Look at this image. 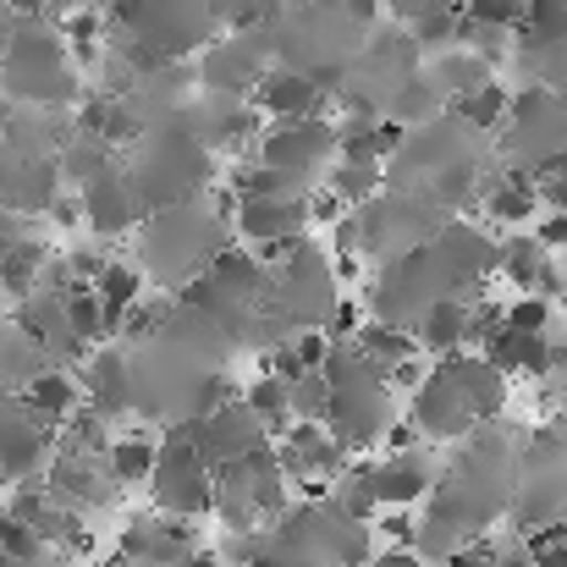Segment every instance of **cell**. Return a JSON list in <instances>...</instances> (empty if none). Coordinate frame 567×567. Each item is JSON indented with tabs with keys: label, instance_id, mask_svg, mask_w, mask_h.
Masks as SVG:
<instances>
[{
	"label": "cell",
	"instance_id": "obj_6",
	"mask_svg": "<svg viewBox=\"0 0 567 567\" xmlns=\"http://www.w3.org/2000/svg\"><path fill=\"white\" fill-rule=\"evenodd\" d=\"M254 100H259V111L276 116V122H303V116H320L326 89H320L303 66H281V72H259Z\"/></svg>",
	"mask_w": 567,
	"mask_h": 567
},
{
	"label": "cell",
	"instance_id": "obj_1",
	"mask_svg": "<svg viewBox=\"0 0 567 567\" xmlns=\"http://www.w3.org/2000/svg\"><path fill=\"white\" fill-rule=\"evenodd\" d=\"M0 44H6V55H0V89L11 100H28V105H61V100H72V72H66V55H61V39L55 33L17 28Z\"/></svg>",
	"mask_w": 567,
	"mask_h": 567
},
{
	"label": "cell",
	"instance_id": "obj_7",
	"mask_svg": "<svg viewBox=\"0 0 567 567\" xmlns=\"http://www.w3.org/2000/svg\"><path fill=\"white\" fill-rule=\"evenodd\" d=\"M413 424H419L424 441H457V435L474 430V413L463 408V396L441 375H424L413 385Z\"/></svg>",
	"mask_w": 567,
	"mask_h": 567
},
{
	"label": "cell",
	"instance_id": "obj_8",
	"mask_svg": "<svg viewBox=\"0 0 567 567\" xmlns=\"http://www.w3.org/2000/svg\"><path fill=\"white\" fill-rule=\"evenodd\" d=\"M309 220V204L292 193H259V198H237V226L248 243H276V237H298V226Z\"/></svg>",
	"mask_w": 567,
	"mask_h": 567
},
{
	"label": "cell",
	"instance_id": "obj_27",
	"mask_svg": "<svg viewBox=\"0 0 567 567\" xmlns=\"http://www.w3.org/2000/svg\"><path fill=\"white\" fill-rule=\"evenodd\" d=\"M375 518H380V535H385L391 546H413V529H419V524H413V518H408L402 507H391V513H375Z\"/></svg>",
	"mask_w": 567,
	"mask_h": 567
},
{
	"label": "cell",
	"instance_id": "obj_25",
	"mask_svg": "<svg viewBox=\"0 0 567 567\" xmlns=\"http://www.w3.org/2000/svg\"><path fill=\"white\" fill-rule=\"evenodd\" d=\"M61 39H66V44H78V50H89V44L100 39V11H66Z\"/></svg>",
	"mask_w": 567,
	"mask_h": 567
},
{
	"label": "cell",
	"instance_id": "obj_23",
	"mask_svg": "<svg viewBox=\"0 0 567 567\" xmlns=\"http://www.w3.org/2000/svg\"><path fill=\"white\" fill-rule=\"evenodd\" d=\"M502 326L546 337V326H551V303H546V298H518V303H507V309H502Z\"/></svg>",
	"mask_w": 567,
	"mask_h": 567
},
{
	"label": "cell",
	"instance_id": "obj_12",
	"mask_svg": "<svg viewBox=\"0 0 567 567\" xmlns=\"http://www.w3.org/2000/svg\"><path fill=\"white\" fill-rule=\"evenodd\" d=\"M424 353H452V348H463L468 342V298H457V292H441L435 303H424L419 309V337H413Z\"/></svg>",
	"mask_w": 567,
	"mask_h": 567
},
{
	"label": "cell",
	"instance_id": "obj_34",
	"mask_svg": "<svg viewBox=\"0 0 567 567\" xmlns=\"http://www.w3.org/2000/svg\"><path fill=\"white\" fill-rule=\"evenodd\" d=\"M491 563L496 567H535V557H529V551H496Z\"/></svg>",
	"mask_w": 567,
	"mask_h": 567
},
{
	"label": "cell",
	"instance_id": "obj_33",
	"mask_svg": "<svg viewBox=\"0 0 567 567\" xmlns=\"http://www.w3.org/2000/svg\"><path fill=\"white\" fill-rule=\"evenodd\" d=\"M248 567H309V563H292V551H281V546H276V551H254Z\"/></svg>",
	"mask_w": 567,
	"mask_h": 567
},
{
	"label": "cell",
	"instance_id": "obj_28",
	"mask_svg": "<svg viewBox=\"0 0 567 567\" xmlns=\"http://www.w3.org/2000/svg\"><path fill=\"white\" fill-rule=\"evenodd\" d=\"M292 353H298V364H303V370H320V364H326V353H331V342H326L320 331H303V337L292 342Z\"/></svg>",
	"mask_w": 567,
	"mask_h": 567
},
{
	"label": "cell",
	"instance_id": "obj_4",
	"mask_svg": "<svg viewBox=\"0 0 567 567\" xmlns=\"http://www.w3.org/2000/svg\"><path fill=\"white\" fill-rule=\"evenodd\" d=\"M435 375L463 396V408H468L474 419H491V413H502V402H507V375L491 370L480 353H457V348H452V353H441Z\"/></svg>",
	"mask_w": 567,
	"mask_h": 567
},
{
	"label": "cell",
	"instance_id": "obj_5",
	"mask_svg": "<svg viewBox=\"0 0 567 567\" xmlns=\"http://www.w3.org/2000/svg\"><path fill=\"white\" fill-rule=\"evenodd\" d=\"M78 209H83V220H89L100 237H116V231H127V226L144 215V204H138L133 183H127L116 166H105V172H94V177L83 183Z\"/></svg>",
	"mask_w": 567,
	"mask_h": 567
},
{
	"label": "cell",
	"instance_id": "obj_10",
	"mask_svg": "<svg viewBox=\"0 0 567 567\" xmlns=\"http://www.w3.org/2000/svg\"><path fill=\"white\" fill-rule=\"evenodd\" d=\"M370 485H375L380 507H413L430 491V457L413 452V446H402V452L370 463Z\"/></svg>",
	"mask_w": 567,
	"mask_h": 567
},
{
	"label": "cell",
	"instance_id": "obj_11",
	"mask_svg": "<svg viewBox=\"0 0 567 567\" xmlns=\"http://www.w3.org/2000/svg\"><path fill=\"white\" fill-rule=\"evenodd\" d=\"M485 364L502 370V375H551V342L535 337V331H513V326H496L485 342H480Z\"/></svg>",
	"mask_w": 567,
	"mask_h": 567
},
{
	"label": "cell",
	"instance_id": "obj_37",
	"mask_svg": "<svg viewBox=\"0 0 567 567\" xmlns=\"http://www.w3.org/2000/svg\"><path fill=\"white\" fill-rule=\"evenodd\" d=\"M309 567H326V563H309Z\"/></svg>",
	"mask_w": 567,
	"mask_h": 567
},
{
	"label": "cell",
	"instance_id": "obj_24",
	"mask_svg": "<svg viewBox=\"0 0 567 567\" xmlns=\"http://www.w3.org/2000/svg\"><path fill=\"white\" fill-rule=\"evenodd\" d=\"M529 0H468V17L474 22H491V28H513L524 17Z\"/></svg>",
	"mask_w": 567,
	"mask_h": 567
},
{
	"label": "cell",
	"instance_id": "obj_19",
	"mask_svg": "<svg viewBox=\"0 0 567 567\" xmlns=\"http://www.w3.org/2000/svg\"><path fill=\"white\" fill-rule=\"evenodd\" d=\"M496 265H502L518 287L551 281V270H546V248H540L535 237H513V243H502V248H496Z\"/></svg>",
	"mask_w": 567,
	"mask_h": 567
},
{
	"label": "cell",
	"instance_id": "obj_15",
	"mask_svg": "<svg viewBox=\"0 0 567 567\" xmlns=\"http://www.w3.org/2000/svg\"><path fill=\"white\" fill-rule=\"evenodd\" d=\"M359 342H353V353H364L375 370H385V364H396V359H413L419 353V342L396 326V320H375V326H359L353 331Z\"/></svg>",
	"mask_w": 567,
	"mask_h": 567
},
{
	"label": "cell",
	"instance_id": "obj_26",
	"mask_svg": "<svg viewBox=\"0 0 567 567\" xmlns=\"http://www.w3.org/2000/svg\"><path fill=\"white\" fill-rule=\"evenodd\" d=\"M259 11H265V0H209V17H226L231 28L259 22Z\"/></svg>",
	"mask_w": 567,
	"mask_h": 567
},
{
	"label": "cell",
	"instance_id": "obj_17",
	"mask_svg": "<svg viewBox=\"0 0 567 567\" xmlns=\"http://www.w3.org/2000/svg\"><path fill=\"white\" fill-rule=\"evenodd\" d=\"M150 468H155V441L144 435H122L105 446V474L116 485H150Z\"/></svg>",
	"mask_w": 567,
	"mask_h": 567
},
{
	"label": "cell",
	"instance_id": "obj_16",
	"mask_svg": "<svg viewBox=\"0 0 567 567\" xmlns=\"http://www.w3.org/2000/svg\"><path fill=\"white\" fill-rule=\"evenodd\" d=\"M513 28H518V44H524V50L557 44V39H567V0H529Z\"/></svg>",
	"mask_w": 567,
	"mask_h": 567
},
{
	"label": "cell",
	"instance_id": "obj_14",
	"mask_svg": "<svg viewBox=\"0 0 567 567\" xmlns=\"http://www.w3.org/2000/svg\"><path fill=\"white\" fill-rule=\"evenodd\" d=\"M452 116H457L463 127H474V133H491V127L507 116V89L485 78V83H474V89L452 94Z\"/></svg>",
	"mask_w": 567,
	"mask_h": 567
},
{
	"label": "cell",
	"instance_id": "obj_13",
	"mask_svg": "<svg viewBox=\"0 0 567 567\" xmlns=\"http://www.w3.org/2000/svg\"><path fill=\"white\" fill-rule=\"evenodd\" d=\"M89 396H94V413H122L127 402H133V364H127V353H116V348H105L100 359H94V370H89Z\"/></svg>",
	"mask_w": 567,
	"mask_h": 567
},
{
	"label": "cell",
	"instance_id": "obj_21",
	"mask_svg": "<svg viewBox=\"0 0 567 567\" xmlns=\"http://www.w3.org/2000/svg\"><path fill=\"white\" fill-rule=\"evenodd\" d=\"M243 402L259 413L265 435H270V430H281V424L292 419V408H287V380H276V375H259L254 385H248V396H243Z\"/></svg>",
	"mask_w": 567,
	"mask_h": 567
},
{
	"label": "cell",
	"instance_id": "obj_29",
	"mask_svg": "<svg viewBox=\"0 0 567 567\" xmlns=\"http://www.w3.org/2000/svg\"><path fill=\"white\" fill-rule=\"evenodd\" d=\"M529 557H535V567H567V540L535 535V540H529Z\"/></svg>",
	"mask_w": 567,
	"mask_h": 567
},
{
	"label": "cell",
	"instance_id": "obj_20",
	"mask_svg": "<svg viewBox=\"0 0 567 567\" xmlns=\"http://www.w3.org/2000/svg\"><path fill=\"white\" fill-rule=\"evenodd\" d=\"M485 78H491V61L457 44L452 55H441V61H435V78H430V83H435V89H446V94H463V89H474V83H485Z\"/></svg>",
	"mask_w": 567,
	"mask_h": 567
},
{
	"label": "cell",
	"instance_id": "obj_22",
	"mask_svg": "<svg viewBox=\"0 0 567 567\" xmlns=\"http://www.w3.org/2000/svg\"><path fill=\"white\" fill-rule=\"evenodd\" d=\"M435 94H441V89H435L430 78H408V83H402V89L391 94L385 116H391V122H419V116H424V111L435 105Z\"/></svg>",
	"mask_w": 567,
	"mask_h": 567
},
{
	"label": "cell",
	"instance_id": "obj_31",
	"mask_svg": "<svg viewBox=\"0 0 567 567\" xmlns=\"http://www.w3.org/2000/svg\"><path fill=\"white\" fill-rule=\"evenodd\" d=\"M408 22H419V17H435V11H452V0H391Z\"/></svg>",
	"mask_w": 567,
	"mask_h": 567
},
{
	"label": "cell",
	"instance_id": "obj_35",
	"mask_svg": "<svg viewBox=\"0 0 567 567\" xmlns=\"http://www.w3.org/2000/svg\"><path fill=\"white\" fill-rule=\"evenodd\" d=\"M188 567H220V563H215V557H204V551H193Z\"/></svg>",
	"mask_w": 567,
	"mask_h": 567
},
{
	"label": "cell",
	"instance_id": "obj_36",
	"mask_svg": "<svg viewBox=\"0 0 567 567\" xmlns=\"http://www.w3.org/2000/svg\"><path fill=\"white\" fill-rule=\"evenodd\" d=\"M563 309H567V292H563Z\"/></svg>",
	"mask_w": 567,
	"mask_h": 567
},
{
	"label": "cell",
	"instance_id": "obj_30",
	"mask_svg": "<svg viewBox=\"0 0 567 567\" xmlns=\"http://www.w3.org/2000/svg\"><path fill=\"white\" fill-rule=\"evenodd\" d=\"M535 243H540L546 254H551V248L567 254V209H557V215H546V220H540V237H535Z\"/></svg>",
	"mask_w": 567,
	"mask_h": 567
},
{
	"label": "cell",
	"instance_id": "obj_18",
	"mask_svg": "<svg viewBox=\"0 0 567 567\" xmlns=\"http://www.w3.org/2000/svg\"><path fill=\"white\" fill-rule=\"evenodd\" d=\"M535 204H540V193H535L529 177H502L496 188L485 193V209H491V220H502V226L529 220V215H535Z\"/></svg>",
	"mask_w": 567,
	"mask_h": 567
},
{
	"label": "cell",
	"instance_id": "obj_9",
	"mask_svg": "<svg viewBox=\"0 0 567 567\" xmlns=\"http://www.w3.org/2000/svg\"><path fill=\"white\" fill-rule=\"evenodd\" d=\"M44 424L17 402V396H0V480H17V474H28L33 463H39V452H44Z\"/></svg>",
	"mask_w": 567,
	"mask_h": 567
},
{
	"label": "cell",
	"instance_id": "obj_32",
	"mask_svg": "<svg viewBox=\"0 0 567 567\" xmlns=\"http://www.w3.org/2000/svg\"><path fill=\"white\" fill-rule=\"evenodd\" d=\"M370 567H424V557H419L413 546H391V551L370 557Z\"/></svg>",
	"mask_w": 567,
	"mask_h": 567
},
{
	"label": "cell",
	"instance_id": "obj_3",
	"mask_svg": "<svg viewBox=\"0 0 567 567\" xmlns=\"http://www.w3.org/2000/svg\"><path fill=\"white\" fill-rule=\"evenodd\" d=\"M337 155V133L320 122V116H303V122H281L265 144H259V166H270V172H281L292 188L309 177V172H320L326 161Z\"/></svg>",
	"mask_w": 567,
	"mask_h": 567
},
{
	"label": "cell",
	"instance_id": "obj_2",
	"mask_svg": "<svg viewBox=\"0 0 567 567\" xmlns=\"http://www.w3.org/2000/svg\"><path fill=\"white\" fill-rule=\"evenodd\" d=\"M150 485H155V502L177 518L193 513H209L215 507V485H209V468L198 463V452L188 446L183 424L166 435V446H155V468H150Z\"/></svg>",
	"mask_w": 567,
	"mask_h": 567
}]
</instances>
